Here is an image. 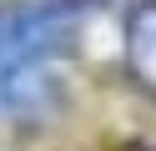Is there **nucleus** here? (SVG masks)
<instances>
[{
  "mask_svg": "<svg viewBox=\"0 0 156 151\" xmlns=\"http://www.w3.org/2000/svg\"><path fill=\"white\" fill-rule=\"evenodd\" d=\"M71 15L45 5H0V116L30 121L55 106L71 60Z\"/></svg>",
  "mask_w": 156,
  "mask_h": 151,
  "instance_id": "1",
  "label": "nucleus"
},
{
  "mask_svg": "<svg viewBox=\"0 0 156 151\" xmlns=\"http://www.w3.org/2000/svg\"><path fill=\"white\" fill-rule=\"evenodd\" d=\"M126 66L156 96V0H141L126 15Z\"/></svg>",
  "mask_w": 156,
  "mask_h": 151,
  "instance_id": "2",
  "label": "nucleus"
},
{
  "mask_svg": "<svg viewBox=\"0 0 156 151\" xmlns=\"http://www.w3.org/2000/svg\"><path fill=\"white\" fill-rule=\"evenodd\" d=\"M55 10H66V15H71V10H86V5H111V0H51Z\"/></svg>",
  "mask_w": 156,
  "mask_h": 151,
  "instance_id": "3",
  "label": "nucleus"
}]
</instances>
